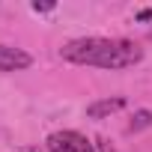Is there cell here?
I'll return each instance as SVG.
<instances>
[{
    "instance_id": "1",
    "label": "cell",
    "mask_w": 152,
    "mask_h": 152,
    "mask_svg": "<svg viewBox=\"0 0 152 152\" xmlns=\"http://www.w3.org/2000/svg\"><path fill=\"white\" fill-rule=\"evenodd\" d=\"M63 60L75 63V66H96V69H131L143 60V51L128 42V39H102V36H90V39H75L69 45H63Z\"/></svg>"
},
{
    "instance_id": "2",
    "label": "cell",
    "mask_w": 152,
    "mask_h": 152,
    "mask_svg": "<svg viewBox=\"0 0 152 152\" xmlns=\"http://www.w3.org/2000/svg\"><path fill=\"white\" fill-rule=\"evenodd\" d=\"M48 152H96V146L78 131H54L48 137Z\"/></svg>"
},
{
    "instance_id": "3",
    "label": "cell",
    "mask_w": 152,
    "mask_h": 152,
    "mask_svg": "<svg viewBox=\"0 0 152 152\" xmlns=\"http://www.w3.org/2000/svg\"><path fill=\"white\" fill-rule=\"evenodd\" d=\"M30 63H33V57L27 51L0 45V72H18V69H27Z\"/></svg>"
},
{
    "instance_id": "4",
    "label": "cell",
    "mask_w": 152,
    "mask_h": 152,
    "mask_svg": "<svg viewBox=\"0 0 152 152\" xmlns=\"http://www.w3.org/2000/svg\"><path fill=\"white\" fill-rule=\"evenodd\" d=\"M125 107V99L122 96H116V99H102V102H93L90 107H87V116L90 119H104V116H110V113H116V110H122Z\"/></svg>"
},
{
    "instance_id": "5",
    "label": "cell",
    "mask_w": 152,
    "mask_h": 152,
    "mask_svg": "<svg viewBox=\"0 0 152 152\" xmlns=\"http://www.w3.org/2000/svg\"><path fill=\"white\" fill-rule=\"evenodd\" d=\"M146 125H152V113H149V110H140V113H134V119H131V131H137V128H146Z\"/></svg>"
},
{
    "instance_id": "6",
    "label": "cell",
    "mask_w": 152,
    "mask_h": 152,
    "mask_svg": "<svg viewBox=\"0 0 152 152\" xmlns=\"http://www.w3.org/2000/svg\"><path fill=\"white\" fill-rule=\"evenodd\" d=\"M54 3H33V12H51Z\"/></svg>"
}]
</instances>
